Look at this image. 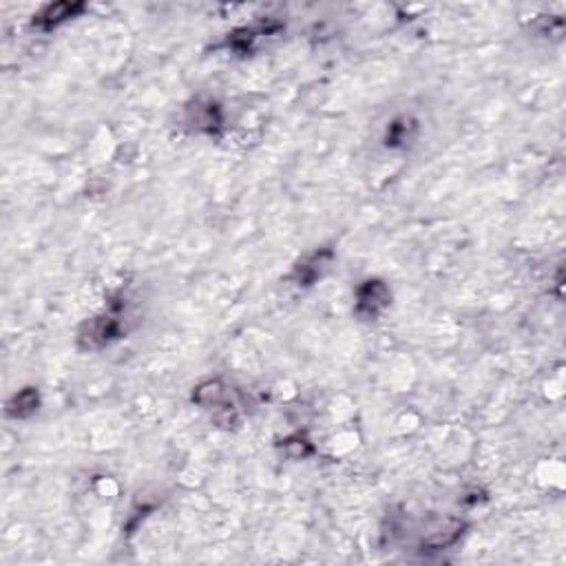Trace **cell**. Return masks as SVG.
Wrapping results in <instances>:
<instances>
[{"label":"cell","mask_w":566,"mask_h":566,"mask_svg":"<svg viewBox=\"0 0 566 566\" xmlns=\"http://www.w3.org/2000/svg\"><path fill=\"white\" fill-rule=\"evenodd\" d=\"M76 11H80V5H71V3H56V5H49L44 9L40 16H38V22H42L44 27H51V25H58V22L71 18Z\"/></svg>","instance_id":"obj_1"}]
</instances>
